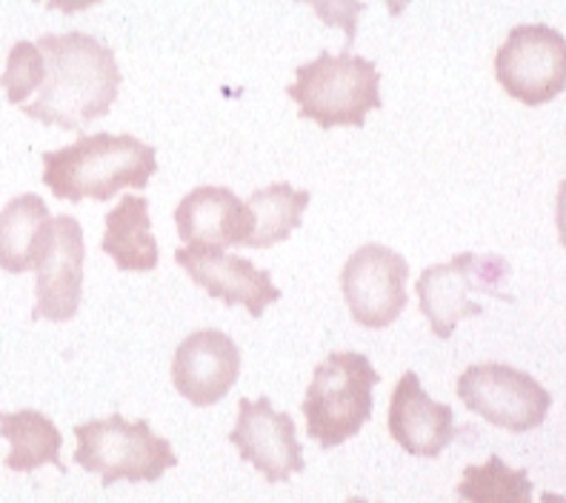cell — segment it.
Segmentation results:
<instances>
[{
  "mask_svg": "<svg viewBox=\"0 0 566 503\" xmlns=\"http://www.w3.org/2000/svg\"><path fill=\"white\" fill-rule=\"evenodd\" d=\"M35 3H38V0H35Z\"/></svg>",
  "mask_w": 566,
  "mask_h": 503,
  "instance_id": "83f0119b",
  "label": "cell"
},
{
  "mask_svg": "<svg viewBox=\"0 0 566 503\" xmlns=\"http://www.w3.org/2000/svg\"><path fill=\"white\" fill-rule=\"evenodd\" d=\"M0 434L12 443L7 455V469L12 472H35L46 463L66 472L61 463V432L38 409L0 412Z\"/></svg>",
  "mask_w": 566,
  "mask_h": 503,
  "instance_id": "ac0fdd59",
  "label": "cell"
},
{
  "mask_svg": "<svg viewBox=\"0 0 566 503\" xmlns=\"http://www.w3.org/2000/svg\"><path fill=\"white\" fill-rule=\"evenodd\" d=\"M541 503H566V497L555 495V492H544V495H541Z\"/></svg>",
  "mask_w": 566,
  "mask_h": 503,
  "instance_id": "484cf974",
  "label": "cell"
},
{
  "mask_svg": "<svg viewBox=\"0 0 566 503\" xmlns=\"http://www.w3.org/2000/svg\"><path fill=\"white\" fill-rule=\"evenodd\" d=\"M301 3L315 9V14L326 27L344 29V52H353L355 35H358V18L366 9L364 0H301Z\"/></svg>",
  "mask_w": 566,
  "mask_h": 503,
  "instance_id": "7402d4cb",
  "label": "cell"
},
{
  "mask_svg": "<svg viewBox=\"0 0 566 503\" xmlns=\"http://www.w3.org/2000/svg\"><path fill=\"white\" fill-rule=\"evenodd\" d=\"M52 232V218L41 195H18L0 209V270L23 275L35 270Z\"/></svg>",
  "mask_w": 566,
  "mask_h": 503,
  "instance_id": "2e32d148",
  "label": "cell"
},
{
  "mask_svg": "<svg viewBox=\"0 0 566 503\" xmlns=\"http://www.w3.org/2000/svg\"><path fill=\"white\" fill-rule=\"evenodd\" d=\"M384 3H387V7H389V14H401L403 9H407L409 3H412V0H384Z\"/></svg>",
  "mask_w": 566,
  "mask_h": 503,
  "instance_id": "d4e9b609",
  "label": "cell"
},
{
  "mask_svg": "<svg viewBox=\"0 0 566 503\" xmlns=\"http://www.w3.org/2000/svg\"><path fill=\"white\" fill-rule=\"evenodd\" d=\"M380 375L360 352H332L315 369L306 389L304 418L310 438L321 449H335L364 429L373 418V389Z\"/></svg>",
  "mask_w": 566,
  "mask_h": 503,
  "instance_id": "277c9868",
  "label": "cell"
},
{
  "mask_svg": "<svg viewBox=\"0 0 566 503\" xmlns=\"http://www.w3.org/2000/svg\"><path fill=\"white\" fill-rule=\"evenodd\" d=\"M104 227L106 232L101 247L120 272H153L158 266L160 252L153 234V218H149L146 198L126 195L118 207L106 212Z\"/></svg>",
  "mask_w": 566,
  "mask_h": 503,
  "instance_id": "e0dca14e",
  "label": "cell"
},
{
  "mask_svg": "<svg viewBox=\"0 0 566 503\" xmlns=\"http://www.w3.org/2000/svg\"><path fill=\"white\" fill-rule=\"evenodd\" d=\"M458 495L467 503H532L530 472L506 467L504 458L492 455L481 467L463 469Z\"/></svg>",
  "mask_w": 566,
  "mask_h": 503,
  "instance_id": "ffe728a7",
  "label": "cell"
},
{
  "mask_svg": "<svg viewBox=\"0 0 566 503\" xmlns=\"http://www.w3.org/2000/svg\"><path fill=\"white\" fill-rule=\"evenodd\" d=\"M175 263L209 297H218L227 306H247L252 317H261L266 306L281 301V290L272 283L270 272L223 249L180 247L175 249Z\"/></svg>",
  "mask_w": 566,
  "mask_h": 503,
  "instance_id": "7c38bea8",
  "label": "cell"
},
{
  "mask_svg": "<svg viewBox=\"0 0 566 503\" xmlns=\"http://www.w3.org/2000/svg\"><path fill=\"white\" fill-rule=\"evenodd\" d=\"M346 503H369V501H364V497H349Z\"/></svg>",
  "mask_w": 566,
  "mask_h": 503,
  "instance_id": "4316f807",
  "label": "cell"
},
{
  "mask_svg": "<svg viewBox=\"0 0 566 503\" xmlns=\"http://www.w3.org/2000/svg\"><path fill=\"white\" fill-rule=\"evenodd\" d=\"M46 81V61L38 43L18 41L9 49L7 72L0 75V86L7 90V101L14 106L27 104V97L38 92Z\"/></svg>",
  "mask_w": 566,
  "mask_h": 503,
  "instance_id": "44dd1931",
  "label": "cell"
},
{
  "mask_svg": "<svg viewBox=\"0 0 566 503\" xmlns=\"http://www.w3.org/2000/svg\"><path fill=\"white\" fill-rule=\"evenodd\" d=\"M241 375V349L227 332L198 329L175 349L172 384L195 407L227 398Z\"/></svg>",
  "mask_w": 566,
  "mask_h": 503,
  "instance_id": "4fadbf2b",
  "label": "cell"
},
{
  "mask_svg": "<svg viewBox=\"0 0 566 503\" xmlns=\"http://www.w3.org/2000/svg\"><path fill=\"white\" fill-rule=\"evenodd\" d=\"M409 263L401 252L366 243L346 261L340 290L349 315L366 329H387L407 310Z\"/></svg>",
  "mask_w": 566,
  "mask_h": 503,
  "instance_id": "9c48e42d",
  "label": "cell"
},
{
  "mask_svg": "<svg viewBox=\"0 0 566 503\" xmlns=\"http://www.w3.org/2000/svg\"><path fill=\"white\" fill-rule=\"evenodd\" d=\"M83 261L86 243L77 218H52V232L35 266V321L63 324L77 315L83 297Z\"/></svg>",
  "mask_w": 566,
  "mask_h": 503,
  "instance_id": "30bf717a",
  "label": "cell"
},
{
  "mask_svg": "<svg viewBox=\"0 0 566 503\" xmlns=\"http://www.w3.org/2000/svg\"><path fill=\"white\" fill-rule=\"evenodd\" d=\"M286 95L301 106V117L321 129L364 126L366 115L380 109V72L373 61L353 52H321L315 61L297 66Z\"/></svg>",
  "mask_w": 566,
  "mask_h": 503,
  "instance_id": "3957f363",
  "label": "cell"
},
{
  "mask_svg": "<svg viewBox=\"0 0 566 503\" xmlns=\"http://www.w3.org/2000/svg\"><path fill=\"white\" fill-rule=\"evenodd\" d=\"M312 195L290 184H270L266 189L252 192L247 207L255 214V229L249 234V249H270L286 241L304 218Z\"/></svg>",
  "mask_w": 566,
  "mask_h": 503,
  "instance_id": "d6986e66",
  "label": "cell"
},
{
  "mask_svg": "<svg viewBox=\"0 0 566 503\" xmlns=\"http://www.w3.org/2000/svg\"><path fill=\"white\" fill-rule=\"evenodd\" d=\"M229 441L270 483L290 481V475L304 472L306 467L295 421L286 412H277L266 395L238 404V423L229 432Z\"/></svg>",
  "mask_w": 566,
  "mask_h": 503,
  "instance_id": "8fae6325",
  "label": "cell"
},
{
  "mask_svg": "<svg viewBox=\"0 0 566 503\" xmlns=\"http://www.w3.org/2000/svg\"><path fill=\"white\" fill-rule=\"evenodd\" d=\"M95 3H101V0H46L49 9H55V12H63V14L83 12V9H92Z\"/></svg>",
  "mask_w": 566,
  "mask_h": 503,
  "instance_id": "603a6c76",
  "label": "cell"
},
{
  "mask_svg": "<svg viewBox=\"0 0 566 503\" xmlns=\"http://www.w3.org/2000/svg\"><path fill=\"white\" fill-rule=\"evenodd\" d=\"M158 172L155 146L135 135H83L75 144L43 153V184L70 203L112 200L120 189H146Z\"/></svg>",
  "mask_w": 566,
  "mask_h": 503,
  "instance_id": "7a4b0ae2",
  "label": "cell"
},
{
  "mask_svg": "<svg viewBox=\"0 0 566 503\" xmlns=\"http://www.w3.org/2000/svg\"><path fill=\"white\" fill-rule=\"evenodd\" d=\"M495 77L521 104H549L566 92V38L546 23H521L497 49Z\"/></svg>",
  "mask_w": 566,
  "mask_h": 503,
  "instance_id": "52a82bcc",
  "label": "cell"
},
{
  "mask_svg": "<svg viewBox=\"0 0 566 503\" xmlns=\"http://www.w3.org/2000/svg\"><path fill=\"white\" fill-rule=\"evenodd\" d=\"M175 227L187 247H247L255 214L232 189L198 187L175 209Z\"/></svg>",
  "mask_w": 566,
  "mask_h": 503,
  "instance_id": "5bb4252c",
  "label": "cell"
},
{
  "mask_svg": "<svg viewBox=\"0 0 566 503\" xmlns=\"http://www.w3.org/2000/svg\"><path fill=\"white\" fill-rule=\"evenodd\" d=\"M389 434L415 458H438L455 438V415L421 387L415 373H403L389 404Z\"/></svg>",
  "mask_w": 566,
  "mask_h": 503,
  "instance_id": "9a60e30c",
  "label": "cell"
},
{
  "mask_svg": "<svg viewBox=\"0 0 566 503\" xmlns=\"http://www.w3.org/2000/svg\"><path fill=\"white\" fill-rule=\"evenodd\" d=\"M555 223H558V238L566 249V180L558 189V209H555Z\"/></svg>",
  "mask_w": 566,
  "mask_h": 503,
  "instance_id": "cb8c5ba5",
  "label": "cell"
},
{
  "mask_svg": "<svg viewBox=\"0 0 566 503\" xmlns=\"http://www.w3.org/2000/svg\"><path fill=\"white\" fill-rule=\"evenodd\" d=\"M506 277H510V263L504 258L475 255V252H458L449 263H436L423 270L415 283V292L436 338L449 340L458 321L484 315V306L470 301V292L497 301H515L504 290Z\"/></svg>",
  "mask_w": 566,
  "mask_h": 503,
  "instance_id": "8992f818",
  "label": "cell"
},
{
  "mask_svg": "<svg viewBox=\"0 0 566 503\" xmlns=\"http://www.w3.org/2000/svg\"><path fill=\"white\" fill-rule=\"evenodd\" d=\"M38 49L46 61V81L35 104H23V115L61 129H83L104 117L118 101L120 75L115 52L83 32L43 35Z\"/></svg>",
  "mask_w": 566,
  "mask_h": 503,
  "instance_id": "6da1fadb",
  "label": "cell"
},
{
  "mask_svg": "<svg viewBox=\"0 0 566 503\" xmlns=\"http://www.w3.org/2000/svg\"><path fill=\"white\" fill-rule=\"evenodd\" d=\"M75 461L86 472L104 478V486L118 481H160L166 469L178 463L172 443L155 434L146 421H126L120 412L81 423L75 427Z\"/></svg>",
  "mask_w": 566,
  "mask_h": 503,
  "instance_id": "5b68a950",
  "label": "cell"
},
{
  "mask_svg": "<svg viewBox=\"0 0 566 503\" xmlns=\"http://www.w3.org/2000/svg\"><path fill=\"white\" fill-rule=\"evenodd\" d=\"M458 398L470 412L506 432H530L546 421L553 395L532 375L506 364H475L458 378Z\"/></svg>",
  "mask_w": 566,
  "mask_h": 503,
  "instance_id": "ba28073f",
  "label": "cell"
}]
</instances>
